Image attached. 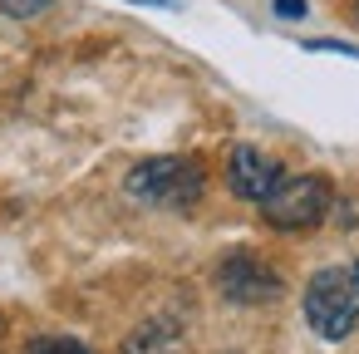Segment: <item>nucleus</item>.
<instances>
[{
    "label": "nucleus",
    "instance_id": "f257e3e1",
    "mask_svg": "<svg viewBox=\"0 0 359 354\" xmlns=\"http://www.w3.org/2000/svg\"><path fill=\"white\" fill-rule=\"evenodd\" d=\"M128 197L148 202V207H163V212H192L202 202V187H207V172L197 158H182V153H163V158H143L138 168H128L123 177Z\"/></svg>",
    "mask_w": 359,
    "mask_h": 354
},
{
    "label": "nucleus",
    "instance_id": "f03ea898",
    "mask_svg": "<svg viewBox=\"0 0 359 354\" xmlns=\"http://www.w3.org/2000/svg\"><path fill=\"white\" fill-rule=\"evenodd\" d=\"M305 325L320 334V339H349V329L359 325V261H344V266H325L310 275L305 295Z\"/></svg>",
    "mask_w": 359,
    "mask_h": 354
},
{
    "label": "nucleus",
    "instance_id": "7ed1b4c3",
    "mask_svg": "<svg viewBox=\"0 0 359 354\" xmlns=\"http://www.w3.org/2000/svg\"><path fill=\"white\" fill-rule=\"evenodd\" d=\"M325 212H330V182L320 172H285L276 182V192L261 202V217L276 231H305Z\"/></svg>",
    "mask_w": 359,
    "mask_h": 354
},
{
    "label": "nucleus",
    "instance_id": "20e7f679",
    "mask_svg": "<svg viewBox=\"0 0 359 354\" xmlns=\"http://www.w3.org/2000/svg\"><path fill=\"white\" fill-rule=\"evenodd\" d=\"M217 290L231 305H271L285 285H280V271L266 266L256 251H226L217 266Z\"/></svg>",
    "mask_w": 359,
    "mask_h": 354
},
{
    "label": "nucleus",
    "instance_id": "39448f33",
    "mask_svg": "<svg viewBox=\"0 0 359 354\" xmlns=\"http://www.w3.org/2000/svg\"><path fill=\"white\" fill-rule=\"evenodd\" d=\"M280 177H285V172H280V163H276L271 153H261V148H251V143L231 148V163H226V187H231L241 202L261 207V202L276 192V182H280Z\"/></svg>",
    "mask_w": 359,
    "mask_h": 354
},
{
    "label": "nucleus",
    "instance_id": "423d86ee",
    "mask_svg": "<svg viewBox=\"0 0 359 354\" xmlns=\"http://www.w3.org/2000/svg\"><path fill=\"white\" fill-rule=\"evenodd\" d=\"M25 354H94V349L79 344V339H69V334H40Z\"/></svg>",
    "mask_w": 359,
    "mask_h": 354
},
{
    "label": "nucleus",
    "instance_id": "0eeeda50",
    "mask_svg": "<svg viewBox=\"0 0 359 354\" xmlns=\"http://www.w3.org/2000/svg\"><path fill=\"white\" fill-rule=\"evenodd\" d=\"M55 6V0H0V15H11V20H35Z\"/></svg>",
    "mask_w": 359,
    "mask_h": 354
},
{
    "label": "nucleus",
    "instance_id": "6e6552de",
    "mask_svg": "<svg viewBox=\"0 0 359 354\" xmlns=\"http://www.w3.org/2000/svg\"><path fill=\"white\" fill-rule=\"evenodd\" d=\"M310 50H330V55H349V60H359V45H344V40H310Z\"/></svg>",
    "mask_w": 359,
    "mask_h": 354
},
{
    "label": "nucleus",
    "instance_id": "1a4fd4ad",
    "mask_svg": "<svg viewBox=\"0 0 359 354\" xmlns=\"http://www.w3.org/2000/svg\"><path fill=\"white\" fill-rule=\"evenodd\" d=\"M276 6V15H285V20H305V0H271Z\"/></svg>",
    "mask_w": 359,
    "mask_h": 354
},
{
    "label": "nucleus",
    "instance_id": "9d476101",
    "mask_svg": "<svg viewBox=\"0 0 359 354\" xmlns=\"http://www.w3.org/2000/svg\"><path fill=\"white\" fill-rule=\"evenodd\" d=\"M128 6H148V11H177L182 0H128Z\"/></svg>",
    "mask_w": 359,
    "mask_h": 354
},
{
    "label": "nucleus",
    "instance_id": "9b49d317",
    "mask_svg": "<svg viewBox=\"0 0 359 354\" xmlns=\"http://www.w3.org/2000/svg\"><path fill=\"white\" fill-rule=\"evenodd\" d=\"M354 11H359V0H354Z\"/></svg>",
    "mask_w": 359,
    "mask_h": 354
}]
</instances>
